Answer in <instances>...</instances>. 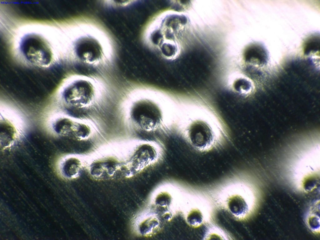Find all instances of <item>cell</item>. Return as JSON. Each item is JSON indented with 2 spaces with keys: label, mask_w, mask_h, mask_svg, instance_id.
Wrapping results in <instances>:
<instances>
[{
  "label": "cell",
  "mask_w": 320,
  "mask_h": 240,
  "mask_svg": "<svg viewBox=\"0 0 320 240\" xmlns=\"http://www.w3.org/2000/svg\"><path fill=\"white\" fill-rule=\"evenodd\" d=\"M219 205L234 219L242 220L251 212L254 204L253 192L247 185L235 183L224 187L218 196Z\"/></svg>",
  "instance_id": "6da1fadb"
},
{
  "label": "cell",
  "mask_w": 320,
  "mask_h": 240,
  "mask_svg": "<svg viewBox=\"0 0 320 240\" xmlns=\"http://www.w3.org/2000/svg\"><path fill=\"white\" fill-rule=\"evenodd\" d=\"M20 50L28 61L37 67L47 68L53 62V52L50 45L38 35L25 36L20 43Z\"/></svg>",
  "instance_id": "7a4b0ae2"
},
{
  "label": "cell",
  "mask_w": 320,
  "mask_h": 240,
  "mask_svg": "<svg viewBox=\"0 0 320 240\" xmlns=\"http://www.w3.org/2000/svg\"><path fill=\"white\" fill-rule=\"evenodd\" d=\"M92 89L89 84L84 81L75 82L63 90L62 96L67 104L73 106L85 104L92 96Z\"/></svg>",
  "instance_id": "3957f363"
},
{
  "label": "cell",
  "mask_w": 320,
  "mask_h": 240,
  "mask_svg": "<svg viewBox=\"0 0 320 240\" xmlns=\"http://www.w3.org/2000/svg\"><path fill=\"white\" fill-rule=\"evenodd\" d=\"M209 207L202 198H197L188 209L185 215L188 224L193 228H198L208 221L209 214Z\"/></svg>",
  "instance_id": "277c9868"
},
{
  "label": "cell",
  "mask_w": 320,
  "mask_h": 240,
  "mask_svg": "<svg viewBox=\"0 0 320 240\" xmlns=\"http://www.w3.org/2000/svg\"><path fill=\"white\" fill-rule=\"evenodd\" d=\"M146 218L138 224V229L143 235H151L159 228L160 221L156 216L151 215Z\"/></svg>",
  "instance_id": "5b68a950"
},
{
  "label": "cell",
  "mask_w": 320,
  "mask_h": 240,
  "mask_svg": "<svg viewBox=\"0 0 320 240\" xmlns=\"http://www.w3.org/2000/svg\"><path fill=\"white\" fill-rule=\"evenodd\" d=\"M2 130V145L5 146L10 145L15 139L16 130L13 124L9 120L3 118L0 122Z\"/></svg>",
  "instance_id": "8992f818"
},
{
  "label": "cell",
  "mask_w": 320,
  "mask_h": 240,
  "mask_svg": "<svg viewBox=\"0 0 320 240\" xmlns=\"http://www.w3.org/2000/svg\"><path fill=\"white\" fill-rule=\"evenodd\" d=\"M59 169L60 172L62 175L68 178L76 177L79 172L74 160L70 158L62 160L60 163Z\"/></svg>",
  "instance_id": "52a82bcc"
},
{
  "label": "cell",
  "mask_w": 320,
  "mask_h": 240,
  "mask_svg": "<svg viewBox=\"0 0 320 240\" xmlns=\"http://www.w3.org/2000/svg\"><path fill=\"white\" fill-rule=\"evenodd\" d=\"M204 238L205 240L228 239V236L223 230L213 225H210L208 227Z\"/></svg>",
  "instance_id": "ba28073f"
},
{
  "label": "cell",
  "mask_w": 320,
  "mask_h": 240,
  "mask_svg": "<svg viewBox=\"0 0 320 240\" xmlns=\"http://www.w3.org/2000/svg\"><path fill=\"white\" fill-rule=\"evenodd\" d=\"M317 214H310L308 216L307 223L312 230L318 232L319 230V218Z\"/></svg>",
  "instance_id": "9c48e42d"
}]
</instances>
